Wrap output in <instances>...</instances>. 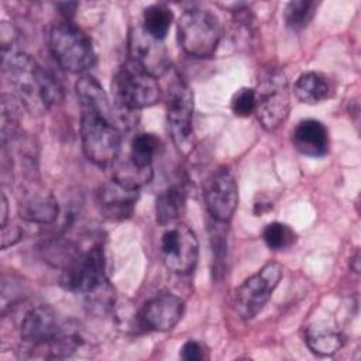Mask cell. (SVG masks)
I'll return each instance as SVG.
<instances>
[{
	"label": "cell",
	"instance_id": "obj_1",
	"mask_svg": "<svg viewBox=\"0 0 361 361\" xmlns=\"http://www.w3.org/2000/svg\"><path fill=\"white\" fill-rule=\"evenodd\" d=\"M1 63L20 102L32 113H42L62 99L59 82L30 55L14 49L1 55Z\"/></svg>",
	"mask_w": 361,
	"mask_h": 361
},
{
	"label": "cell",
	"instance_id": "obj_2",
	"mask_svg": "<svg viewBox=\"0 0 361 361\" xmlns=\"http://www.w3.org/2000/svg\"><path fill=\"white\" fill-rule=\"evenodd\" d=\"M80 138L85 155L99 166L111 165L118 157L121 133L110 116L82 109Z\"/></svg>",
	"mask_w": 361,
	"mask_h": 361
},
{
	"label": "cell",
	"instance_id": "obj_3",
	"mask_svg": "<svg viewBox=\"0 0 361 361\" xmlns=\"http://www.w3.org/2000/svg\"><path fill=\"white\" fill-rule=\"evenodd\" d=\"M48 47L58 65L69 72L80 73L96 63L90 38L69 20L59 21L51 28Z\"/></svg>",
	"mask_w": 361,
	"mask_h": 361
},
{
	"label": "cell",
	"instance_id": "obj_4",
	"mask_svg": "<svg viewBox=\"0 0 361 361\" xmlns=\"http://www.w3.org/2000/svg\"><path fill=\"white\" fill-rule=\"evenodd\" d=\"M111 90L116 106L128 111L149 107L161 99L157 78L130 59L114 73Z\"/></svg>",
	"mask_w": 361,
	"mask_h": 361
},
{
	"label": "cell",
	"instance_id": "obj_5",
	"mask_svg": "<svg viewBox=\"0 0 361 361\" xmlns=\"http://www.w3.org/2000/svg\"><path fill=\"white\" fill-rule=\"evenodd\" d=\"M221 37L219 18L209 10H186L178 21V38L182 49L193 58H209L214 54Z\"/></svg>",
	"mask_w": 361,
	"mask_h": 361
},
{
	"label": "cell",
	"instance_id": "obj_6",
	"mask_svg": "<svg viewBox=\"0 0 361 361\" xmlns=\"http://www.w3.org/2000/svg\"><path fill=\"white\" fill-rule=\"evenodd\" d=\"M63 289L73 293L92 295L106 286V261L102 245H93L73 255L61 272Z\"/></svg>",
	"mask_w": 361,
	"mask_h": 361
},
{
	"label": "cell",
	"instance_id": "obj_7",
	"mask_svg": "<svg viewBox=\"0 0 361 361\" xmlns=\"http://www.w3.org/2000/svg\"><path fill=\"white\" fill-rule=\"evenodd\" d=\"M166 120L172 141L179 152L193 149V93L186 82L176 78L166 93Z\"/></svg>",
	"mask_w": 361,
	"mask_h": 361
},
{
	"label": "cell",
	"instance_id": "obj_8",
	"mask_svg": "<svg viewBox=\"0 0 361 361\" xmlns=\"http://www.w3.org/2000/svg\"><path fill=\"white\" fill-rule=\"evenodd\" d=\"M290 107L289 89L281 71L267 73L255 89V116L265 130L278 128L288 117Z\"/></svg>",
	"mask_w": 361,
	"mask_h": 361
},
{
	"label": "cell",
	"instance_id": "obj_9",
	"mask_svg": "<svg viewBox=\"0 0 361 361\" xmlns=\"http://www.w3.org/2000/svg\"><path fill=\"white\" fill-rule=\"evenodd\" d=\"M281 278L282 267L278 262H268L257 274L247 278L234 292L237 314L244 320L257 316L269 300Z\"/></svg>",
	"mask_w": 361,
	"mask_h": 361
},
{
	"label": "cell",
	"instance_id": "obj_10",
	"mask_svg": "<svg viewBox=\"0 0 361 361\" xmlns=\"http://www.w3.org/2000/svg\"><path fill=\"white\" fill-rule=\"evenodd\" d=\"M159 254L164 265L173 274H189L199 258L196 234L183 223H171L161 235Z\"/></svg>",
	"mask_w": 361,
	"mask_h": 361
},
{
	"label": "cell",
	"instance_id": "obj_11",
	"mask_svg": "<svg viewBox=\"0 0 361 361\" xmlns=\"http://www.w3.org/2000/svg\"><path fill=\"white\" fill-rule=\"evenodd\" d=\"M203 196L212 219L228 223L238 202V188L233 172L226 166L216 169L204 183Z\"/></svg>",
	"mask_w": 361,
	"mask_h": 361
},
{
	"label": "cell",
	"instance_id": "obj_12",
	"mask_svg": "<svg viewBox=\"0 0 361 361\" xmlns=\"http://www.w3.org/2000/svg\"><path fill=\"white\" fill-rule=\"evenodd\" d=\"M128 55L130 61L140 65L157 79L169 69V55L164 42L151 37L141 25L130 31Z\"/></svg>",
	"mask_w": 361,
	"mask_h": 361
},
{
	"label": "cell",
	"instance_id": "obj_13",
	"mask_svg": "<svg viewBox=\"0 0 361 361\" xmlns=\"http://www.w3.org/2000/svg\"><path fill=\"white\" fill-rule=\"evenodd\" d=\"M63 331L55 310L47 305L35 306L21 320V338L32 348L42 351Z\"/></svg>",
	"mask_w": 361,
	"mask_h": 361
},
{
	"label": "cell",
	"instance_id": "obj_14",
	"mask_svg": "<svg viewBox=\"0 0 361 361\" xmlns=\"http://www.w3.org/2000/svg\"><path fill=\"white\" fill-rule=\"evenodd\" d=\"M185 302L173 293H161L149 299L140 310L138 320L142 327L152 331H168L182 319Z\"/></svg>",
	"mask_w": 361,
	"mask_h": 361
},
{
	"label": "cell",
	"instance_id": "obj_15",
	"mask_svg": "<svg viewBox=\"0 0 361 361\" xmlns=\"http://www.w3.org/2000/svg\"><path fill=\"white\" fill-rule=\"evenodd\" d=\"M138 199V189H133L111 179L96 192V202L103 217L111 221H123L133 216Z\"/></svg>",
	"mask_w": 361,
	"mask_h": 361
},
{
	"label": "cell",
	"instance_id": "obj_16",
	"mask_svg": "<svg viewBox=\"0 0 361 361\" xmlns=\"http://www.w3.org/2000/svg\"><path fill=\"white\" fill-rule=\"evenodd\" d=\"M59 206L56 197L44 188L34 186L23 192L18 202L21 219L37 224H51L56 220Z\"/></svg>",
	"mask_w": 361,
	"mask_h": 361
},
{
	"label": "cell",
	"instance_id": "obj_17",
	"mask_svg": "<svg viewBox=\"0 0 361 361\" xmlns=\"http://www.w3.org/2000/svg\"><path fill=\"white\" fill-rule=\"evenodd\" d=\"M292 142L300 154L320 158L329 151V133L319 120H302L292 133Z\"/></svg>",
	"mask_w": 361,
	"mask_h": 361
},
{
	"label": "cell",
	"instance_id": "obj_18",
	"mask_svg": "<svg viewBox=\"0 0 361 361\" xmlns=\"http://www.w3.org/2000/svg\"><path fill=\"white\" fill-rule=\"evenodd\" d=\"M76 94L80 109H92L116 120V113L111 109L110 100L96 78L90 75H83L76 82Z\"/></svg>",
	"mask_w": 361,
	"mask_h": 361
},
{
	"label": "cell",
	"instance_id": "obj_19",
	"mask_svg": "<svg viewBox=\"0 0 361 361\" xmlns=\"http://www.w3.org/2000/svg\"><path fill=\"white\" fill-rule=\"evenodd\" d=\"M293 92L302 103L317 104L331 96L333 86L324 75L319 72H306L298 78Z\"/></svg>",
	"mask_w": 361,
	"mask_h": 361
},
{
	"label": "cell",
	"instance_id": "obj_20",
	"mask_svg": "<svg viewBox=\"0 0 361 361\" xmlns=\"http://www.w3.org/2000/svg\"><path fill=\"white\" fill-rule=\"evenodd\" d=\"M186 190L182 183L172 185L162 190L155 200L157 221L161 226L173 223L185 210Z\"/></svg>",
	"mask_w": 361,
	"mask_h": 361
},
{
	"label": "cell",
	"instance_id": "obj_21",
	"mask_svg": "<svg viewBox=\"0 0 361 361\" xmlns=\"http://www.w3.org/2000/svg\"><path fill=\"white\" fill-rule=\"evenodd\" d=\"M307 347L317 355H331L344 345V337L326 324H312L305 331Z\"/></svg>",
	"mask_w": 361,
	"mask_h": 361
},
{
	"label": "cell",
	"instance_id": "obj_22",
	"mask_svg": "<svg viewBox=\"0 0 361 361\" xmlns=\"http://www.w3.org/2000/svg\"><path fill=\"white\" fill-rule=\"evenodd\" d=\"M111 165H113V179L133 189H140L142 185L148 183L154 175L152 166H140L134 164L128 157H124V158L117 157Z\"/></svg>",
	"mask_w": 361,
	"mask_h": 361
},
{
	"label": "cell",
	"instance_id": "obj_23",
	"mask_svg": "<svg viewBox=\"0 0 361 361\" xmlns=\"http://www.w3.org/2000/svg\"><path fill=\"white\" fill-rule=\"evenodd\" d=\"M172 20H173V14L171 8L162 4H152L144 10L141 27L151 37L162 41L171 28Z\"/></svg>",
	"mask_w": 361,
	"mask_h": 361
},
{
	"label": "cell",
	"instance_id": "obj_24",
	"mask_svg": "<svg viewBox=\"0 0 361 361\" xmlns=\"http://www.w3.org/2000/svg\"><path fill=\"white\" fill-rule=\"evenodd\" d=\"M161 147V140L155 134L140 133L131 140L128 158L140 166H152V161L158 155Z\"/></svg>",
	"mask_w": 361,
	"mask_h": 361
},
{
	"label": "cell",
	"instance_id": "obj_25",
	"mask_svg": "<svg viewBox=\"0 0 361 361\" xmlns=\"http://www.w3.org/2000/svg\"><path fill=\"white\" fill-rule=\"evenodd\" d=\"M317 3L312 0L289 1L283 10V20L288 28L293 31L303 30L314 17Z\"/></svg>",
	"mask_w": 361,
	"mask_h": 361
},
{
	"label": "cell",
	"instance_id": "obj_26",
	"mask_svg": "<svg viewBox=\"0 0 361 361\" xmlns=\"http://www.w3.org/2000/svg\"><path fill=\"white\" fill-rule=\"evenodd\" d=\"M262 240L269 250L282 251L295 244L296 233L285 223L272 221L264 227Z\"/></svg>",
	"mask_w": 361,
	"mask_h": 361
},
{
	"label": "cell",
	"instance_id": "obj_27",
	"mask_svg": "<svg viewBox=\"0 0 361 361\" xmlns=\"http://www.w3.org/2000/svg\"><path fill=\"white\" fill-rule=\"evenodd\" d=\"M20 128L18 120V107L16 100L8 96H1V144L3 147L11 141Z\"/></svg>",
	"mask_w": 361,
	"mask_h": 361
},
{
	"label": "cell",
	"instance_id": "obj_28",
	"mask_svg": "<svg viewBox=\"0 0 361 361\" xmlns=\"http://www.w3.org/2000/svg\"><path fill=\"white\" fill-rule=\"evenodd\" d=\"M231 111L237 117H248L255 113V89L241 87L238 89L230 102Z\"/></svg>",
	"mask_w": 361,
	"mask_h": 361
},
{
	"label": "cell",
	"instance_id": "obj_29",
	"mask_svg": "<svg viewBox=\"0 0 361 361\" xmlns=\"http://www.w3.org/2000/svg\"><path fill=\"white\" fill-rule=\"evenodd\" d=\"M179 357L185 361H202L206 358L204 355V348L200 343L195 340H188L179 353Z\"/></svg>",
	"mask_w": 361,
	"mask_h": 361
},
{
	"label": "cell",
	"instance_id": "obj_30",
	"mask_svg": "<svg viewBox=\"0 0 361 361\" xmlns=\"http://www.w3.org/2000/svg\"><path fill=\"white\" fill-rule=\"evenodd\" d=\"M23 237V231L18 226H3L1 227V248L6 250L16 243H18Z\"/></svg>",
	"mask_w": 361,
	"mask_h": 361
},
{
	"label": "cell",
	"instance_id": "obj_31",
	"mask_svg": "<svg viewBox=\"0 0 361 361\" xmlns=\"http://www.w3.org/2000/svg\"><path fill=\"white\" fill-rule=\"evenodd\" d=\"M0 220H1V227L7 224V217H8V203L7 199L4 196V193H1V203H0Z\"/></svg>",
	"mask_w": 361,
	"mask_h": 361
},
{
	"label": "cell",
	"instance_id": "obj_32",
	"mask_svg": "<svg viewBox=\"0 0 361 361\" xmlns=\"http://www.w3.org/2000/svg\"><path fill=\"white\" fill-rule=\"evenodd\" d=\"M56 7L61 10V13H62V14L66 17V20H68L69 17L73 16L75 8L78 7V4H76V3H63V4H56Z\"/></svg>",
	"mask_w": 361,
	"mask_h": 361
},
{
	"label": "cell",
	"instance_id": "obj_33",
	"mask_svg": "<svg viewBox=\"0 0 361 361\" xmlns=\"http://www.w3.org/2000/svg\"><path fill=\"white\" fill-rule=\"evenodd\" d=\"M351 259H353L351 268H353L355 272H358V269H360V267H358V262H360V259H358V252H355V255H354Z\"/></svg>",
	"mask_w": 361,
	"mask_h": 361
}]
</instances>
